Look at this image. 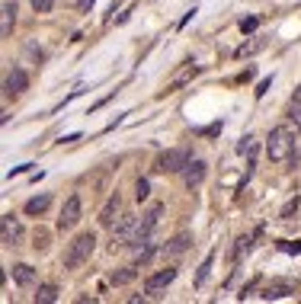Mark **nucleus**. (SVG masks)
Wrapping results in <instances>:
<instances>
[{"label": "nucleus", "mask_w": 301, "mask_h": 304, "mask_svg": "<svg viewBox=\"0 0 301 304\" xmlns=\"http://www.w3.org/2000/svg\"><path fill=\"white\" fill-rule=\"evenodd\" d=\"M119 218H122V196L112 192V196L106 198V205L100 208V224H103V228H112Z\"/></svg>", "instance_id": "12"}, {"label": "nucleus", "mask_w": 301, "mask_h": 304, "mask_svg": "<svg viewBox=\"0 0 301 304\" xmlns=\"http://www.w3.org/2000/svg\"><path fill=\"white\" fill-rule=\"evenodd\" d=\"M250 243H253V237H250V234H244V237H237V247H234V259H240V256H247V253H250Z\"/></svg>", "instance_id": "24"}, {"label": "nucleus", "mask_w": 301, "mask_h": 304, "mask_svg": "<svg viewBox=\"0 0 301 304\" xmlns=\"http://www.w3.org/2000/svg\"><path fill=\"white\" fill-rule=\"evenodd\" d=\"M266 48V38H253V42H247V45H240L237 52H234V58H250V54L263 52Z\"/></svg>", "instance_id": "22"}, {"label": "nucleus", "mask_w": 301, "mask_h": 304, "mask_svg": "<svg viewBox=\"0 0 301 304\" xmlns=\"http://www.w3.org/2000/svg\"><path fill=\"white\" fill-rule=\"evenodd\" d=\"M29 167H32V163H23V167H13V170H10V176H16V173H26Z\"/></svg>", "instance_id": "33"}, {"label": "nucleus", "mask_w": 301, "mask_h": 304, "mask_svg": "<svg viewBox=\"0 0 301 304\" xmlns=\"http://www.w3.org/2000/svg\"><path fill=\"white\" fill-rule=\"evenodd\" d=\"M269 84H272V77H266V80H260V84H256V99H263V96H266V90H269Z\"/></svg>", "instance_id": "31"}, {"label": "nucleus", "mask_w": 301, "mask_h": 304, "mask_svg": "<svg viewBox=\"0 0 301 304\" xmlns=\"http://www.w3.org/2000/svg\"><path fill=\"white\" fill-rule=\"evenodd\" d=\"M189 160H193V147H170L157 157L154 173H183Z\"/></svg>", "instance_id": "3"}, {"label": "nucleus", "mask_w": 301, "mask_h": 304, "mask_svg": "<svg viewBox=\"0 0 301 304\" xmlns=\"http://www.w3.org/2000/svg\"><path fill=\"white\" fill-rule=\"evenodd\" d=\"M48 205H52V196H48V192H42V196H35V198H29V202H26L23 212L35 218V215H45V208H48Z\"/></svg>", "instance_id": "18"}, {"label": "nucleus", "mask_w": 301, "mask_h": 304, "mask_svg": "<svg viewBox=\"0 0 301 304\" xmlns=\"http://www.w3.org/2000/svg\"><path fill=\"white\" fill-rule=\"evenodd\" d=\"M35 301H39V304H52V301H58V285H52V282L39 285V291H35Z\"/></svg>", "instance_id": "21"}, {"label": "nucleus", "mask_w": 301, "mask_h": 304, "mask_svg": "<svg viewBox=\"0 0 301 304\" xmlns=\"http://www.w3.org/2000/svg\"><path fill=\"white\" fill-rule=\"evenodd\" d=\"M295 291V282L292 279H272L266 288H263V301H279V298H285V295H292Z\"/></svg>", "instance_id": "14"}, {"label": "nucleus", "mask_w": 301, "mask_h": 304, "mask_svg": "<svg viewBox=\"0 0 301 304\" xmlns=\"http://www.w3.org/2000/svg\"><path fill=\"white\" fill-rule=\"evenodd\" d=\"M202 74V64H195V61H183L177 71H173V77L163 84V96H170V93H177V90H183L186 84H193V77H199Z\"/></svg>", "instance_id": "4"}, {"label": "nucleus", "mask_w": 301, "mask_h": 304, "mask_svg": "<svg viewBox=\"0 0 301 304\" xmlns=\"http://www.w3.org/2000/svg\"><path fill=\"white\" fill-rule=\"evenodd\" d=\"M80 215H84V202H80L77 192H71L68 202H64V208H61V218H58V231L77 228V224H80Z\"/></svg>", "instance_id": "6"}, {"label": "nucleus", "mask_w": 301, "mask_h": 304, "mask_svg": "<svg viewBox=\"0 0 301 304\" xmlns=\"http://www.w3.org/2000/svg\"><path fill=\"white\" fill-rule=\"evenodd\" d=\"M237 151L240 154H247V163H250V170H253V163H256V154H260V138H244V141H240L237 144Z\"/></svg>", "instance_id": "19"}, {"label": "nucleus", "mask_w": 301, "mask_h": 304, "mask_svg": "<svg viewBox=\"0 0 301 304\" xmlns=\"http://www.w3.org/2000/svg\"><path fill=\"white\" fill-rule=\"evenodd\" d=\"M212 263H215V253H209V256L202 259V266H199V272H195V285H205V279H209V272H212Z\"/></svg>", "instance_id": "23"}, {"label": "nucleus", "mask_w": 301, "mask_h": 304, "mask_svg": "<svg viewBox=\"0 0 301 304\" xmlns=\"http://www.w3.org/2000/svg\"><path fill=\"white\" fill-rule=\"evenodd\" d=\"M93 3H96V0H74V7H77V10H84V13L93 7Z\"/></svg>", "instance_id": "32"}, {"label": "nucleus", "mask_w": 301, "mask_h": 304, "mask_svg": "<svg viewBox=\"0 0 301 304\" xmlns=\"http://www.w3.org/2000/svg\"><path fill=\"white\" fill-rule=\"evenodd\" d=\"M26 87H29V74H26L23 68L7 71V77H3V93H7V96H19Z\"/></svg>", "instance_id": "13"}, {"label": "nucleus", "mask_w": 301, "mask_h": 304, "mask_svg": "<svg viewBox=\"0 0 301 304\" xmlns=\"http://www.w3.org/2000/svg\"><path fill=\"white\" fill-rule=\"evenodd\" d=\"M160 215H163V205H160V202H154V205L141 215V231H138V234H147V237L154 234L157 224H160Z\"/></svg>", "instance_id": "16"}, {"label": "nucleus", "mask_w": 301, "mask_h": 304, "mask_svg": "<svg viewBox=\"0 0 301 304\" xmlns=\"http://www.w3.org/2000/svg\"><path fill=\"white\" fill-rule=\"evenodd\" d=\"M189 247H193V237H189V234L183 231V234L170 237V240L163 243V247H160V256H163V259H179L186 250H189Z\"/></svg>", "instance_id": "10"}, {"label": "nucleus", "mask_w": 301, "mask_h": 304, "mask_svg": "<svg viewBox=\"0 0 301 304\" xmlns=\"http://www.w3.org/2000/svg\"><path fill=\"white\" fill-rule=\"evenodd\" d=\"M173 279H177V269H173V266L151 272V275H147V282H144V295H160L163 288H170V285H173Z\"/></svg>", "instance_id": "8"}, {"label": "nucleus", "mask_w": 301, "mask_h": 304, "mask_svg": "<svg viewBox=\"0 0 301 304\" xmlns=\"http://www.w3.org/2000/svg\"><path fill=\"white\" fill-rule=\"evenodd\" d=\"M292 212H298V196H295V198H288V202H285V208L279 212V218L285 221V218H288V215H292Z\"/></svg>", "instance_id": "28"}, {"label": "nucleus", "mask_w": 301, "mask_h": 304, "mask_svg": "<svg viewBox=\"0 0 301 304\" xmlns=\"http://www.w3.org/2000/svg\"><path fill=\"white\" fill-rule=\"evenodd\" d=\"M52 7H54V0H32V10H35V13H48Z\"/></svg>", "instance_id": "30"}, {"label": "nucleus", "mask_w": 301, "mask_h": 304, "mask_svg": "<svg viewBox=\"0 0 301 304\" xmlns=\"http://www.w3.org/2000/svg\"><path fill=\"white\" fill-rule=\"evenodd\" d=\"M138 279V269L135 266H122V269H116V272L109 275V282L116 285V288H122V285H128V282H135Z\"/></svg>", "instance_id": "20"}, {"label": "nucleus", "mask_w": 301, "mask_h": 304, "mask_svg": "<svg viewBox=\"0 0 301 304\" xmlns=\"http://www.w3.org/2000/svg\"><path fill=\"white\" fill-rule=\"evenodd\" d=\"M0 13H3V23H0V36L10 38V36H13V26H16V3H13V0H7Z\"/></svg>", "instance_id": "17"}, {"label": "nucleus", "mask_w": 301, "mask_h": 304, "mask_svg": "<svg viewBox=\"0 0 301 304\" xmlns=\"http://www.w3.org/2000/svg\"><path fill=\"white\" fill-rule=\"evenodd\" d=\"M256 26H260V16H247V19H240V32H256Z\"/></svg>", "instance_id": "26"}, {"label": "nucleus", "mask_w": 301, "mask_h": 304, "mask_svg": "<svg viewBox=\"0 0 301 304\" xmlns=\"http://www.w3.org/2000/svg\"><path fill=\"white\" fill-rule=\"evenodd\" d=\"M292 103H298V106H301V87H298V90H295V96H292Z\"/></svg>", "instance_id": "34"}, {"label": "nucleus", "mask_w": 301, "mask_h": 304, "mask_svg": "<svg viewBox=\"0 0 301 304\" xmlns=\"http://www.w3.org/2000/svg\"><path fill=\"white\" fill-rule=\"evenodd\" d=\"M128 250H131V256H135V263H138V266H144V263H151V259L160 253V247H154L147 234H138L135 240L128 243Z\"/></svg>", "instance_id": "7"}, {"label": "nucleus", "mask_w": 301, "mask_h": 304, "mask_svg": "<svg viewBox=\"0 0 301 304\" xmlns=\"http://www.w3.org/2000/svg\"><path fill=\"white\" fill-rule=\"evenodd\" d=\"M279 250H282V253H301V240H282V243H279Z\"/></svg>", "instance_id": "29"}, {"label": "nucleus", "mask_w": 301, "mask_h": 304, "mask_svg": "<svg viewBox=\"0 0 301 304\" xmlns=\"http://www.w3.org/2000/svg\"><path fill=\"white\" fill-rule=\"evenodd\" d=\"M93 250H96V234H93V231H84V234H77L74 240L68 243L61 266H64V269H80L87 259H90Z\"/></svg>", "instance_id": "2"}, {"label": "nucleus", "mask_w": 301, "mask_h": 304, "mask_svg": "<svg viewBox=\"0 0 301 304\" xmlns=\"http://www.w3.org/2000/svg\"><path fill=\"white\" fill-rule=\"evenodd\" d=\"M141 231V221L135 215H122V218L112 224V247H128Z\"/></svg>", "instance_id": "5"}, {"label": "nucleus", "mask_w": 301, "mask_h": 304, "mask_svg": "<svg viewBox=\"0 0 301 304\" xmlns=\"http://www.w3.org/2000/svg\"><path fill=\"white\" fill-rule=\"evenodd\" d=\"M19 240H23L19 221H16L13 215H3V221H0V243H3V247H16Z\"/></svg>", "instance_id": "11"}, {"label": "nucleus", "mask_w": 301, "mask_h": 304, "mask_svg": "<svg viewBox=\"0 0 301 304\" xmlns=\"http://www.w3.org/2000/svg\"><path fill=\"white\" fill-rule=\"evenodd\" d=\"M147 196H151V182H147V179H138V182H135V198H138V202H144Z\"/></svg>", "instance_id": "25"}, {"label": "nucleus", "mask_w": 301, "mask_h": 304, "mask_svg": "<svg viewBox=\"0 0 301 304\" xmlns=\"http://www.w3.org/2000/svg\"><path fill=\"white\" fill-rule=\"evenodd\" d=\"M205 176H209V163H205V160H189L186 170H183L186 189H199L202 182H205Z\"/></svg>", "instance_id": "9"}, {"label": "nucleus", "mask_w": 301, "mask_h": 304, "mask_svg": "<svg viewBox=\"0 0 301 304\" xmlns=\"http://www.w3.org/2000/svg\"><path fill=\"white\" fill-rule=\"evenodd\" d=\"M10 272H13V282L19 285V288H32V285H35V279H39V272H35L29 263H16Z\"/></svg>", "instance_id": "15"}, {"label": "nucleus", "mask_w": 301, "mask_h": 304, "mask_svg": "<svg viewBox=\"0 0 301 304\" xmlns=\"http://www.w3.org/2000/svg\"><path fill=\"white\" fill-rule=\"evenodd\" d=\"M266 157L272 163H292L295 160V135L288 125H276L266 138Z\"/></svg>", "instance_id": "1"}, {"label": "nucleus", "mask_w": 301, "mask_h": 304, "mask_svg": "<svg viewBox=\"0 0 301 304\" xmlns=\"http://www.w3.org/2000/svg\"><path fill=\"white\" fill-rule=\"evenodd\" d=\"M288 119L295 122V128H301V106L298 103H288Z\"/></svg>", "instance_id": "27"}]
</instances>
